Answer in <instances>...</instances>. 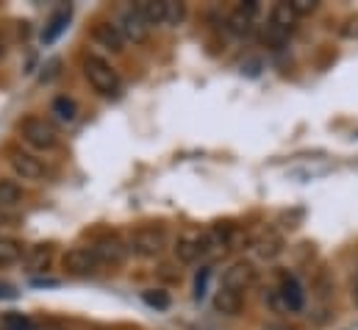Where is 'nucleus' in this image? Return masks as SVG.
I'll list each match as a JSON object with an SVG mask.
<instances>
[{
  "instance_id": "15",
  "label": "nucleus",
  "mask_w": 358,
  "mask_h": 330,
  "mask_svg": "<svg viewBox=\"0 0 358 330\" xmlns=\"http://www.w3.org/2000/svg\"><path fill=\"white\" fill-rule=\"evenodd\" d=\"M136 14L153 28V25H162L164 22V0H139L134 3Z\"/></svg>"
},
{
  "instance_id": "4",
  "label": "nucleus",
  "mask_w": 358,
  "mask_h": 330,
  "mask_svg": "<svg viewBox=\"0 0 358 330\" xmlns=\"http://www.w3.org/2000/svg\"><path fill=\"white\" fill-rule=\"evenodd\" d=\"M114 25L120 28V34H122V39H125V42H134V45H145V42L150 39V25H148V22H145V20L136 14V8H134V6L122 8Z\"/></svg>"
},
{
  "instance_id": "2",
  "label": "nucleus",
  "mask_w": 358,
  "mask_h": 330,
  "mask_svg": "<svg viewBox=\"0 0 358 330\" xmlns=\"http://www.w3.org/2000/svg\"><path fill=\"white\" fill-rule=\"evenodd\" d=\"M20 136H22L25 145H31L34 150H45V153L59 145L56 128L48 120H42V117H25L20 122Z\"/></svg>"
},
{
  "instance_id": "13",
  "label": "nucleus",
  "mask_w": 358,
  "mask_h": 330,
  "mask_svg": "<svg viewBox=\"0 0 358 330\" xmlns=\"http://www.w3.org/2000/svg\"><path fill=\"white\" fill-rule=\"evenodd\" d=\"M294 22H297V17L292 14V8H289V3H275L272 6V11H269V25L272 28H278V31H283L286 36L294 31Z\"/></svg>"
},
{
  "instance_id": "11",
  "label": "nucleus",
  "mask_w": 358,
  "mask_h": 330,
  "mask_svg": "<svg viewBox=\"0 0 358 330\" xmlns=\"http://www.w3.org/2000/svg\"><path fill=\"white\" fill-rule=\"evenodd\" d=\"M203 255L200 250V231H186L183 236H178L176 242V258L180 264H194Z\"/></svg>"
},
{
  "instance_id": "31",
  "label": "nucleus",
  "mask_w": 358,
  "mask_h": 330,
  "mask_svg": "<svg viewBox=\"0 0 358 330\" xmlns=\"http://www.w3.org/2000/svg\"><path fill=\"white\" fill-rule=\"evenodd\" d=\"M45 330H62V328H45Z\"/></svg>"
},
{
  "instance_id": "14",
  "label": "nucleus",
  "mask_w": 358,
  "mask_h": 330,
  "mask_svg": "<svg viewBox=\"0 0 358 330\" xmlns=\"http://www.w3.org/2000/svg\"><path fill=\"white\" fill-rule=\"evenodd\" d=\"M253 248H256V252H259L262 258L272 261V258H278V255L283 252V239H280V234H275V231H264V234L253 242Z\"/></svg>"
},
{
  "instance_id": "22",
  "label": "nucleus",
  "mask_w": 358,
  "mask_h": 330,
  "mask_svg": "<svg viewBox=\"0 0 358 330\" xmlns=\"http://www.w3.org/2000/svg\"><path fill=\"white\" fill-rule=\"evenodd\" d=\"M53 114H59V120H64V122H73L78 108H76V103L70 97H56L53 100Z\"/></svg>"
},
{
  "instance_id": "10",
  "label": "nucleus",
  "mask_w": 358,
  "mask_h": 330,
  "mask_svg": "<svg viewBox=\"0 0 358 330\" xmlns=\"http://www.w3.org/2000/svg\"><path fill=\"white\" fill-rule=\"evenodd\" d=\"M92 36H94L97 45H103L111 53H122L125 50V39H122V34H120V28L114 22H97Z\"/></svg>"
},
{
  "instance_id": "20",
  "label": "nucleus",
  "mask_w": 358,
  "mask_h": 330,
  "mask_svg": "<svg viewBox=\"0 0 358 330\" xmlns=\"http://www.w3.org/2000/svg\"><path fill=\"white\" fill-rule=\"evenodd\" d=\"M0 330H36V328H34L31 317L17 314V311H8V314L0 317Z\"/></svg>"
},
{
  "instance_id": "3",
  "label": "nucleus",
  "mask_w": 358,
  "mask_h": 330,
  "mask_svg": "<svg viewBox=\"0 0 358 330\" xmlns=\"http://www.w3.org/2000/svg\"><path fill=\"white\" fill-rule=\"evenodd\" d=\"M125 248L139 258H159L167 248V234H164V228H139L128 236Z\"/></svg>"
},
{
  "instance_id": "19",
  "label": "nucleus",
  "mask_w": 358,
  "mask_h": 330,
  "mask_svg": "<svg viewBox=\"0 0 358 330\" xmlns=\"http://www.w3.org/2000/svg\"><path fill=\"white\" fill-rule=\"evenodd\" d=\"M22 242L17 239H0V266H8V264H17L22 258Z\"/></svg>"
},
{
  "instance_id": "21",
  "label": "nucleus",
  "mask_w": 358,
  "mask_h": 330,
  "mask_svg": "<svg viewBox=\"0 0 358 330\" xmlns=\"http://www.w3.org/2000/svg\"><path fill=\"white\" fill-rule=\"evenodd\" d=\"M228 25H231V31H234L236 36H248V34L253 31V17H248L242 8H236V11L228 17Z\"/></svg>"
},
{
  "instance_id": "28",
  "label": "nucleus",
  "mask_w": 358,
  "mask_h": 330,
  "mask_svg": "<svg viewBox=\"0 0 358 330\" xmlns=\"http://www.w3.org/2000/svg\"><path fill=\"white\" fill-rule=\"evenodd\" d=\"M173 266H162V278H167V280H176L178 278V272H170Z\"/></svg>"
},
{
  "instance_id": "27",
  "label": "nucleus",
  "mask_w": 358,
  "mask_h": 330,
  "mask_svg": "<svg viewBox=\"0 0 358 330\" xmlns=\"http://www.w3.org/2000/svg\"><path fill=\"white\" fill-rule=\"evenodd\" d=\"M17 222V217L11 214V211H6V208H0V228H11Z\"/></svg>"
},
{
  "instance_id": "7",
  "label": "nucleus",
  "mask_w": 358,
  "mask_h": 330,
  "mask_svg": "<svg viewBox=\"0 0 358 330\" xmlns=\"http://www.w3.org/2000/svg\"><path fill=\"white\" fill-rule=\"evenodd\" d=\"M278 297H280V306H283L286 311H292V314L303 311V306H306V292H303V286L297 283V278H292V275H286V278L280 280Z\"/></svg>"
},
{
  "instance_id": "16",
  "label": "nucleus",
  "mask_w": 358,
  "mask_h": 330,
  "mask_svg": "<svg viewBox=\"0 0 358 330\" xmlns=\"http://www.w3.org/2000/svg\"><path fill=\"white\" fill-rule=\"evenodd\" d=\"M50 258H53L50 245H36L25 252V266H28V272H45L50 266Z\"/></svg>"
},
{
  "instance_id": "29",
  "label": "nucleus",
  "mask_w": 358,
  "mask_h": 330,
  "mask_svg": "<svg viewBox=\"0 0 358 330\" xmlns=\"http://www.w3.org/2000/svg\"><path fill=\"white\" fill-rule=\"evenodd\" d=\"M350 297H353V306L358 308V272H356V278H353V292H350Z\"/></svg>"
},
{
  "instance_id": "17",
  "label": "nucleus",
  "mask_w": 358,
  "mask_h": 330,
  "mask_svg": "<svg viewBox=\"0 0 358 330\" xmlns=\"http://www.w3.org/2000/svg\"><path fill=\"white\" fill-rule=\"evenodd\" d=\"M67 20H70V8H64V11H56V14L50 17V22L45 25V31H42V42H45V45L56 42V39H59V34L67 28Z\"/></svg>"
},
{
  "instance_id": "26",
  "label": "nucleus",
  "mask_w": 358,
  "mask_h": 330,
  "mask_svg": "<svg viewBox=\"0 0 358 330\" xmlns=\"http://www.w3.org/2000/svg\"><path fill=\"white\" fill-rule=\"evenodd\" d=\"M317 6H320V3H314V0H292V3H289V8H292V14H294V17L314 14V11H317Z\"/></svg>"
},
{
  "instance_id": "24",
  "label": "nucleus",
  "mask_w": 358,
  "mask_h": 330,
  "mask_svg": "<svg viewBox=\"0 0 358 330\" xmlns=\"http://www.w3.org/2000/svg\"><path fill=\"white\" fill-rule=\"evenodd\" d=\"M186 17V6L176 3V0H164V22L167 25H180Z\"/></svg>"
},
{
  "instance_id": "18",
  "label": "nucleus",
  "mask_w": 358,
  "mask_h": 330,
  "mask_svg": "<svg viewBox=\"0 0 358 330\" xmlns=\"http://www.w3.org/2000/svg\"><path fill=\"white\" fill-rule=\"evenodd\" d=\"M22 200V189L17 180H8V178H0V208H14L17 203Z\"/></svg>"
},
{
  "instance_id": "25",
  "label": "nucleus",
  "mask_w": 358,
  "mask_h": 330,
  "mask_svg": "<svg viewBox=\"0 0 358 330\" xmlns=\"http://www.w3.org/2000/svg\"><path fill=\"white\" fill-rule=\"evenodd\" d=\"M208 278H211V266H203L194 278V300H203L206 297V286H208Z\"/></svg>"
},
{
  "instance_id": "5",
  "label": "nucleus",
  "mask_w": 358,
  "mask_h": 330,
  "mask_svg": "<svg viewBox=\"0 0 358 330\" xmlns=\"http://www.w3.org/2000/svg\"><path fill=\"white\" fill-rule=\"evenodd\" d=\"M256 266L250 264V261H234L228 269H225V275H222V289H231V292H245V289H250L253 283H256Z\"/></svg>"
},
{
  "instance_id": "1",
  "label": "nucleus",
  "mask_w": 358,
  "mask_h": 330,
  "mask_svg": "<svg viewBox=\"0 0 358 330\" xmlns=\"http://www.w3.org/2000/svg\"><path fill=\"white\" fill-rule=\"evenodd\" d=\"M84 76H87V81L94 86V92H100V94H106V97H111V94H117L120 92V76H117V70L106 62V59H100V56H84Z\"/></svg>"
},
{
  "instance_id": "9",
  "label": "nucleus",
  "mask_w": 358,
  "mask_h": 330,
  "mask_svg": "<svg viewBox=\"0 0 358 330\" xmlns=\"http://www.w3.org/2000/svg\"><path fill=\"white\" fill-rule=\"evenodd\" d=\"M11 169H14L22 180H42V178H45V164H42L36 156L22 153V150L11 153Z\"/></svg>"
},
{
  "instance_id": "6",
  "label": "nucleus",
  "mask_w": 358,
  "mask_h": 330,
  "mask_svg": "<svg viewBox=\"0 0 358 330\" xmlns=\"http://www.w3.org/2000/svg\"><path fill=\"white\" fill-rule=\"evenodd\" d=\"M62 266L70 272V275H92L94 269H97V261H94V255H92L90 248H73L64 252V258H62Z\"/></svg>"
},
{
  "instance_id": "12",
  "label": "nucleus",
  "mask_w": 358,
  "mask_h": 330,
  "mask_svg": "<svg viewBox=\"0 0 358 330\" xmlns=\"http://www.w3.org/2000/svg\"><path fill=\"white\" fill-rule=\"evenodd\" d=\"M242 306H245V300H242L239 292L220 289V292L214 294V308H217V314H222V317H236V314L242 311Z\"/></svg>"
},
{
  "instance_id": "23",
  "label": "nucleus",
  "mask_w": 358,
  "mask_h": 330,
  "mask_svg": "<svg viewBox=\"0 0 358 330\" xmlns=\"http://www.w3.org/2000/svg\"><path fill=\"white\" fill-rule=\"evenodd\" d=\"M142 300H145L148 306L159 308V311H167V308H170V294L162 292V289H145V292H142Z\"/></svg>"
},
{
  "instance_id": "8",
  "label": "nucleus",
  "mask_w": 358,
  "mask_h": 330,
  "mask_svg": "<svg viewBox=\"0 0 358 330\" xmlns=\"http://www.w3.org/2000/svg\"><path fill=\"white\" fill-rule=\"evenodd\" d=\"M92 250V255H94V261L97 264H106V266H117V264H122L125 261V252L128 248L120 242V239H100Z\"/></svg>"
},
{
  "instance_id": "30",
  "label": "nucleus",
  "mask_w": 358,
  "mask_h": 330,
  "mask_svg": "<svg viewBox=\"0 0 358 330\" xmlns=\"http://www.w3.org/2000/svg\"><path fill=\"white\" fill-rule=\"evenodd\" d=\"M6 56V45H3V39H0V59Z\"/></svg>"
}]
</instances>
